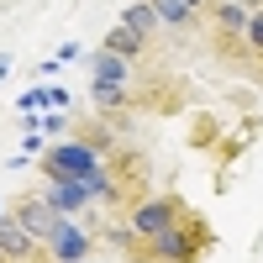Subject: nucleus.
Wrapping results in <instances>:
<instances>
[{"instance_id":"1","label":"nucleus","mask_w":263,"mask_h":263,"mask_svg":"<svg viewBox=\"0 0 263 263\" xmlns=\"http://www.w3.org/2000/svg\"><path fill=\"white\" fill-rule=\"evenodd\" d=\"M205 248H211V227L205 221H190V216H179L174 227H163V232L147 237V258L153 263H195Z\"/></svg>"},{"instance_id":"2","label":"nucleus","mask_w":263,"mask_h":263,"mask_svg":"<svg viewBox=\"0 0 263 263\" xmlns=\"http://www.w3.org/2000/svg\"><path fill=\"white\" fill-rule=\"evenodd\" d=\"M105 158L90 147V142H53L48 158H42V174L48 179H84V174H95Z\"/></svg>"},{"instance_id":"3","label":"nucleus","mask_w":263,"mask_h":263,"mask_svg":"<svg viewBox=\"0 0 263 263\" xmlns=\"http://www.w3.org/2000/svg\"><path fill=\"white\" fill-rule=\"evenodd\" d=\"M42 248H48L53 263H84V258H90V232H84L79 221H69V216H63V221L48 232V242H42Z\"/></svg>"},{"instance_id":"4","label":"nucleus","mask_w":263,"mask_h":263,"mask_svg":"<svg viewBox=\"0 0 263 263\" xmlns=\"http://www.w3.org/2000/svg\"><path fill=\"white\" fill-rule=\"evenodd\" d=\"M179 200H147V205H137V211H132V237H153V232H163V227H174V221H179Z\"/></svg>"},{"instance_id":"5","label":"nucleus","mask_w":263,"mask_h":263,"mask_svg":"<svg viewBox=\"0 0 263 263\" xmlns=\"http://www.w3.org/2000/svg\"><path fill=\"white\" fill-rule=\"evenodd\" d=\"M63 221V211H53L48 200H42V195H27V200L16 205V227H27L37 242H48V232Z\"/></svg>"},{"instance_id":"6","label":"nucleus","mask_w":263,"mask_h":263,"mask_svg":"<svg viewBox=\"0 0 263 263\" xmlns=\"http://www.w3.org/2000/svg\"><path fill=\"white\" fill-rule=\"evenodd\" d=\"M42 200H48L53 211H63V216H74V211H84V200H90V190H84V179H48V190H42Z\"/></svg>"},{"instance_id":"7","label":"nucleus","mask_w":263,"mask_h":263,"mask_svg":"<svg viewBox=\"0 0 263 263\" xmlns=\"http://www.w3.org/2000/svg\"><path fill=\"white\" fill-rule=\"evenodd\" d=\"M142 42H147V37H142L137 27H126V21L105 32V48H111V53H121V58H137V53H142Z\"/></svg>"},{"instance_id":"8","label":"nucleus","mask_w":263,"mask_h":263,"mask_svg":"<svg viewBox=\"0 0 263 263\" xmlns=\"http://www.w3.org/2000/svg\"><path fill=\"white\" fill-rule=\"evenodd\" d=\"M90 69H95V79H100V84H126V58H121V53H111V48L95 53V58H90Z\"/></svg>"},{"instance_id":"9","label":"nucleus","mask_w":263,"mask_h":263,"mask_svg":"<svg viewBox=\"0 0 263 263\" xmlns=\"http://www.w3.org/2000/svg\"><path fill=\"white\" fill-rule=\"evenodd\" d=\"M32 242H37V237H32L27 227L0 221V253H6V258H27V253H32Z\"/></svg>"},{"instance_id":"10","label":"nucleus","mask_w":263,"mask_h":263,"mask_svg":"<svg viewBox=\"0 0 263 263\" xmlns=\"http://www.w3.org/2000/svg\"><path fill=\"white\" fill-rule=\"evenodd\" d=\"M195 6H200V0H153V11H158V21H174V27H184V21H195Z\"/></svg>"},{"instance_id":"11","label":"nucleus","mask_w":263,"mask_h":263,"mask_svg":"<svg viewBox=\"0 0 263 263\" xmlns=\"http://www.w3.org/2000/svg\"><path fill=\"white\" fill-rule=\"evenodd\" d=\"M90 100L105 105V111H116V105L126 100V84H100V79H95V84H90Z\"/></svg>"},{"instance_id":"12","label":"nucleus","mask_w":263,"mask_h":263,"mask_svg":"<svg viewBox=\"0 0 263 263\" xmlns=\"http://www.w3.org/2000/svg\"><path fill=\"white\" fill-rule=\"evenodd\" d=\"M63 100H69L63 90H48V84H42V90H27V95H21V111H37V105H53V111H58Z\"/></svg>"},{"instance_id":"13","label":"nucleus","mask_w":263,"mask_h":263,"mask_svg":"<svg viewBox=\"0 0 263 263\" xmlns=\"http://www.w3.org/2000/svg\"><path fill=\"white\" fill-rule=\"evenodd\" d=\"M216 16H221L227 27H237V32H248V6H237V0H221V6H216Z\"/></svg>"},{"instance_id":"14","label":"nucleus","mask_w":263,"mask_h":263,"mask_svg":"<svg viewBox=\"0 0 263 263\" xmlns=\"http://www.w3.org/2000/svg\"><path fill=\"white\" fill-rule=\"evenodd\" d=\"M121 21H126V27H137V32L147 37V32H153V21H158V11H153V6H132Z\"/></svg>"},{"instance_id":"15","label":"nucleus","mask_w":263,"mask_h":263,"mask_svg":"<svg viewBox=\"0 0 263 263\" xmlns=\"http://www.w3.org/2000/svg\"><path fill=\"white\" fill-rule=\"evenodd\" d=\"M248 42L263 53V11H253V16H248Z\"/></svg>"},{"instance_id":"16","label":"nucleus","mask_w":263,"mask_h":263,"mask_svg":"<svg viewBox=\"0 0 263 263\" xmlns=\"http://www.w3.org/2000/svg\"><path fill=\"white\" fill-rule=\"evenodd\" d=\"M0 263H11V258H6V253H0Z\"/></svg>"},{"instance_id":"17","label":"nucleus","mask_w":263,"mask_h":263,"mask_svg":"<svg viewBox=\"0 0 263 263\" xmlns=\"http://www.w3.org/2000/svg\"><path fill=\"white\" fill-rule=\"evenodd\" d=\"M0 221H6V211H0Z\"/></svg>"}]
</instances>
